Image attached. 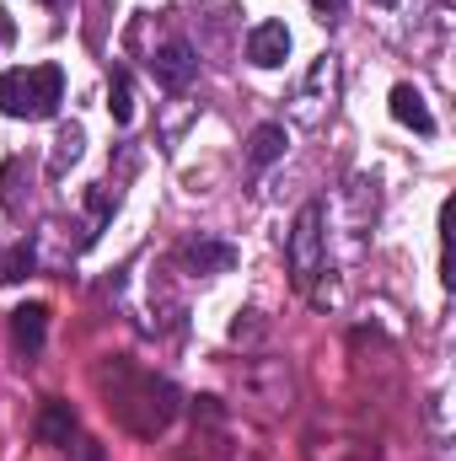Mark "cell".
<instances>
[{
	"label": "cell",
	"instance_id": "obj_1",
	"mask_svg": "<svg viewBox=\"0 0 456 461\" xmlns=\"http://www.w3.org/2000/svg\"><path fill=\"white\" fill-rule=\"evenodd\" d=\"M65 103V70L59 65H27V70H5L0 76V113L5 118H54Z\"/></svg>",
	"mask_w": 456,
	"mask_h": 461
},
{
	"label": "cell",
	"instance_id": "obj_2",
	"mask_svg": "<svg viewBox=\"0 0 456 461\" xmlns=\"http://www.w3.org/2000/svg\"><path fill=\"white\" fill-rule=\"evenodd\" d=\"M323 241H328V230H323V204L312 199V204H301V215H296V226H290V274H296L301 290L323 274Z\"/></svg>",
	"mask_w": 456,
	"mask_h": 461
},
{
	"label": "cell",
	"instance_id": "obj_3",
	"mask_svg": "<svg viewBox=\"0 0 456 461\" xmlns=\"http://www.w3.org/2000/svg\"><path fill=\"white\" fill-rule=\"evenodd\" d=\"M333 92H339V59H333V54H323V59L306 70L301 92H296V123L317 129V123L328 118V108H333Z\"/></svg>",
	"mask_w": 456,
	"mask_h": 461
},
{
	"label": "cell",
	"instance_id": "obj_4",
	"mask_svg": "<svg viewBox=\"0 0 456 461\" xmlns=\"http://www.w3.org/2000/svg\"><path fill=\"white\" fill-rule=\"evenodd\" d=\"M178 258H183L188 274H226V268H236V247H231L226 236H210V230L188 236L178 247Z\"/></svg>",
	"mask_w": 456,
	"mask_h": 461
},
{
	"label": "cell",
	"instance_id": "obj_5",
	"mask_svg": "<svg viewBox=\"0 0 456 461\" xmlns=\"http://www.w3.org/2000/svg\"><path fill=\"white\" fill-rule=\"evenodd\" d=\"M150 70H156V81H161L167 92H188L194 76H199V59H194V49H188L183 38H172V43H161V49L150 54Z\"/></svg>",
	"mask_w": 456,
	"mask_h": 461
},
{
	"label": "cell",
	"instance_id": "obj_6",
	"mask_svg": "<svg viewBox=\"0 0 456 461\" xmlns=\"http://www.w3.org/2000/svg\"><path fill=\"white\" fill-rule=\"evenodd\" d=\"M247 59H252L258 70H279V65L290 59V27H285V22H258V27L247 32Z\"/></svg>",
	"mask_w": 456,
	"mask_h": 461
},
{
	"label": "cell",
	"instance_id": "obj_7",
	"mask_svg": "<svg viewBox=\"0 0 456 461\" xmlns=\"http://www.w3.org/2000/svg\"><path fill=\"white\" fill-rule=\"evenodd\" d=\"M392 118L403 123V129H414V134H435V113H430V103H424V92L419 86H392Z\"/></svg>",
	"mask_w": 456,
	"mask_h": 461
},
{
	"label": "cell",
	"instance_id": "obj_8",
	"mask_svg": "<svg viewBox=\"0 0 456 461\" xmlns=\"http://www.w3.org/2000/svg\"><path fill=\"white\" fill-rule=\"evenodd\" d=\"M43 333H49V306L32 301V306H16V312H11V344L22 348L27 359L43 348Z\"/></svg>",
	"mask_w": 456,
	"mask_h": 461
},
{
	"label": "cell",
	"instance_id": "obj_9",
	"mask_svg": "<svg viewBox=\"0 0 456 461\" xmlns=\"http://www.w3.org/2000/svg\"><path fill=\"white\" fill-rule=\"evenodd\" d=\"M38 440H43V446H70V440H76V413H70V402H59V397L43 402V413H38Z\"/></svg>",
	"mask_w": 456,
	"mask_h": 461
},
{
	"label": "cell",
	"instance_id": "obj_10",
	"mask_svg": "<svg viewBox=\"0 0 456 461\" xmlns=\"http://www.w3.org/2000/svg\"><path fill=\"white\" fill-rule=\"evenodd\" d=\"M285 156V123H258L247 140V167H274Z\"/></svg>",
	"mask_w": 456,
	"mask_h": 461
},
{
	"label": "cell",
	"instance_id": "obj_11",
	"mask_svg": "<svg viewBox=\"0 0 456 461\" xmlns=\"http://www.w3.org/2000/svg\"><path fill=\"white\" fill-rule=\"evenodd\" d=\"M81 145H87V129H81V123H65V129H59V140H54V161H49V172H54V177H65V167H76V161H81Z\"/></svg>",
	"mask_w": 456,
	"mask_h": 461
},
{
	"label": "cell",
	"instance_id": "obj_12",
	"mask_svg": "<svg viewBox=\"0 0 456 461\" xmlns=\"http://www.w3.org/2000/svg\"><path fill=\"white\" fill-rule=\"evenodd\" d=\"M108 113H114V123H134V86L123 70H114V81H108Z\"/></svg>",
	"mask_w": 456,
	"mask_h": 461
},
{
	"label": "cell",
	"instance_id": "obj_13",
	"mask_svg": "<svg viewBox=\"0 0 456 461\" xmlns=\"http://www.w3.org/2000/svg\"><path fill=\"white\" fill-rule=\"evenodd\" d=\"M27 274H32V241H16V247H11V258H5V274H0V279H11V285H16V279H27Z\"/></svg>",
	"mask_w": 456,
	"mask_h": 461
},
{
	"label": "cell",
	"instance_id": "obj_14",
	"mask_svg": "<svg viewBox=\"0 0 456 461\" xmlns=\"http://www.w3.org/2000/svg\"><path fill=\"white\" fill-rule=\"evenodd\" d=\"M312 11H317L323 22H339L343 11H349V0H312Z\"/></svg>",
	"mask_w": 456,
	"mask_h": 461
},
{
	"label": "cell",
	"instance_id": "obj_15",
	"mask_svg": "<svg viewBox=\"0 0 456 461\" xmlns=\"http://www.w3.org/2000/svg\"><path fill=\"white\" fill-rule=\"evenodd\" d=\"M0 43H16V22H11V11L0 5Z\"/></svg>",
	"mask_w": 456,
	"mask_h": 461
},
{
	"label": "cell",
	"instance_id": "obj_16",
	"mask_svg": "<svg viewBox=\"0 0 456 461\" xmlns=\"http://www.w3.org/2000/svg\"><path fill=\"white\" fill-rule=\"evenodd\" d=\"M38 5H65V0H38Z\"/></svg>",
	"mask_w": 456,
	"mask_h": 461
},
{
	"label": "cell",
	"instance_id": "obj_17",
	"mask_svg": "<svg viewBox=\"0 0 456 461\" xmlns=\"http://www.w3.org/2000/svg\"><path fill=\"white\" fill-rule=\"evenodd\" d=\"M376 5H397V0H376Z\"/></svg>",
	"mask_w": 456,
	"mask_h": 461
}]
</instances>
